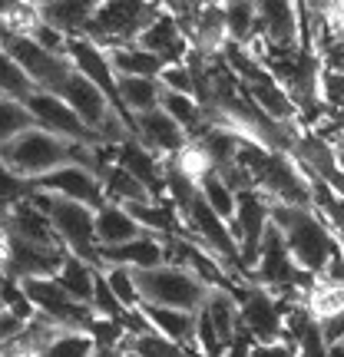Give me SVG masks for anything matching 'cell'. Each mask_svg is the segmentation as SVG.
Masks as SVG:
<instances>
[{"instance_id":"cell-1","label":"cell","mask_w":344,"mask_h":357,"mask_svg":"<svg viewBox=\"0 0 344 357\" xmlns=\"http://www.w3.org/2000/svg\"><path fill=\"white\" fill-rule=\"evenodd\" d=\"M268 218L285 235V245L292 252L294 265L308 271V275L321 278L324 265L338 252V242H334L331 231L324 229V222L311 208H292V205H271Z\"/></svg>"},{"instance_id":"cell-2","label":"cell","mask_w":344,"mask_h":357,"mask_svg":"<svg viewBox=\"0 0 344 357\" xmlns=\"http://www.w3.org/2000/svg\"><path fill=\"white\" fill-rule=\"evenodd\" d=\"M30 202L40 205L47 215H50V225L57 231L60 245L66 248V255L83 258L87 265L100 268V245H96V212L87 208V205L66 202V199H57V195H47V192H33Z\"/></svg>"},{"instance_id":"cell-3","label":"cell","mask_w":344,"mask_h":357,"mask_svg":"<svg viewBox=\"0 0 344 357\" xmlns=\"http://www.w3.org/2000/svg\"><path fill=\"white\" fill-rule=\"evenodd\" d=\"M133 278H136L140 301L153 307H172V311L195 314L209 294V284H202L182 265H169V261L159 268H149V271H133Z\"/></svg>"},{"instance_id":"cell-4","label":"cell","mask_w":344,"mask_h":357,"mask_svg":"<svg viewBox=\"0 0 344 357\" xmlns=\"http://www.w3.org/2000/svg\"><path fill=\"white\" fill-rule=\"evenodd\" d=\"M156 13H159V3H136V0H106V3H96L87 40H93L103 50L129 47L156 20Z\"/></svg>"},{"instance_id":"cell-5","label":"cell","mask_w":344,"mask_h":357,"mask_svg":"<svg viewBox=\"0 0 344 357\" xmlns=\"http://www.w3.org/2000/svg\"><path fill=\"white\" fill-rule=\"evenodd\" d=\"M20 291L27 294L30 307L37 311L40 318H47L50 324H57L60 331H73V334H89L93 328V307L80 305L73 301L70 294L57 284V278H33V281H24Z\"/></svg>"},{"instance_id":"cell-6","label":"cell","mask_w":344,"mask_h":357,"mask_svg":"<svg viewBox=\"0 0 344 357\" xmlns=\"http://www.w3.org/2000/svg\"><path fill=\"white\" fill-rule=\"evenodd\" d=\"M0 50L10 53V60L27 73L33 89H43V93H57V86L73 73V63L66 60V53L43 50L30 37H0Z\"/></svg>"},{"instance_id":"cell-7","label":"cell","mask_w":344,"mask_h":357,"mask_svg":"<svg viewBox=\"0 0 344 357\" xmlns=\"http://www.w3.org/2000/svg\"><path fill=\"white\" fill-rule=\"evenodd\" d=\"M292 305L301 301H281L271 291L248 284L239 298V314H242V328L252 334L255 344H271V341H285V314Z\"/></svg>"},{"instance_id":"cell-8","label":"cell","mask_w":344,"mask_h":357,"mask_svg":"<svg viewBox=\"0 0 344 357\" xmlns=\"http://www.w3.org/2000/svg\"><path fill=\"white\" fill-rule=\"evenodd\" d=\"M268 212H271V202L258 189H245L235 192V218H232V235L239 242V252H242V268L248 281H252V268L258 261V248H262V238H265L268 229Z\"/></svg>"},{"instance_id":"cell-9","label":"cell","mask_w":344,"mask_h":357,"mask_svg":"<svg viewBox=\"0 0 344 357\" xmlns=\"http://www.w3.org/2000/svg\"><path fill=\"white\" fill-rule=\"evenodd\" d=\"M24 106L30 109L37 129H47V132H53V136H60V139H66V142H73V146H89V149H100L103 146L100 136L89 132V129L80 123V116L73 113L60 96L43 93V89H33V93L24 100Z\"/></svg>"},{"instance_id":"cell-10","label":"cell","mask_w":344,"mask_h":357,"mask_svg":"<svg viewBox=\"0 0 344 357\" xmlns=\"http://www.w3.org/2000/svg\"><path fill=\"white\" fill-rule=\"evenodd\" d=\"M63 258H66L63 248H43V245L24 242V238L3 231V261L0 265L7 271V278L17 281V284L33 278H57Z\"/></svg>"},{"instance_id":"cell-11","label":"cell","mask_w":344,"mask_h":357,"mask_svg":"<svg viewBox=\"0 0 344 357\" xmlns=\"http://www.w3.org/2000/svg\"><path fill=\"white\" fill-rule=\"evenodd\" d=\"M252 47H265V50H285L294 53L301 50V17H298V3H258V40Z\"/></svg>"},{"instance_id":"cell-12","label":"cell","mask_w":344,"mask_h":357,"mask_svg":"<svg viewBox=\"0 0 344 357\" xmlns=\"http://www.w3.org/2000/svg\"><path fill=\"white\" fill-rule=\"evenodd\" d=\"M37 192H47V195H57V199H66V202H77V205H87L93 212H100L106 205V195H103V182L96 172H89L83 166H63L43 176L33 182Z\"/></svg>"},{"instance_id":"cell-13","label":"cell","mask_w":344,"mask_h":357,"mask_svg":"<svg viewBox=\"0 0 344 357\" xmlns=\"http://www.w3.org/2000/svg\"><path fill=\"white\" fill-rule=\"evenodd\" d=\"M113 162L126 169L129 176L153 195V202H169L166 199V159H159L156 153H149V149L140 146L136 139H126L123 146H116Z\"/></svg>"},{"instance_id":"cell-14","label":"cell","mask_w":344,"mask_h":357,"mask_svg":"<svg viewBox=\"0 0 344 357\" xmlns=\"http://www.w3.org/2000/svg\"><path fill=\"white\" fill-rule=\"evenodd\" d=\"M133 139L146 146L149 153H156L159 159H176L186 146H189V136L169 119L163 109H153V113H142L133 119Z\"/></svg>"},{"instance_id":"cell-15","label":"cell","mask_w":344,"mask_h":357,"mask_svg":"<svg viewBox=\"0 0 344 357\" xmlns=\"http://www.w3.org/2000/svg\"><path fill=\"white\" fill-rule=\"evenodd\" d=\"M136 47H142V50H149L153 56H159V60H163L166 66L186 63V56H189V50H192L189 40L182 37V30L176 26V20L169 17L166 3H159V13H156V20L140 33Z\"/></svg>"},{"instance_id":"cell-16","label":"cell","mask_w":344,"mask_h":357,"mask_svg":"<svg viewBox=\"0 0 344 357\" xmlns=\"http://www.w3.org/2000/svg\"><path fill=\"white\" fill-rule=\"evenodd\" d=\"M169 261L166 252V238H156V235H140L136 242H126L119 248H103L100 252V268L119 265L129 271H149Z\"/></svg>"},{"instance_id":"cell-17","label":"cell","mask_w":344,"mask_h":357,"mask_svg":"<svg viewBox=\"0 0 344 357\" xmlns=\"http://www.w3.org/2000/svg\"><path fill=\"white\" fill-rule=\"evenodd\" d=\"M40 24L53 26L66 40L87 37L89 20L96 13V0H53V3H37Z\"/></svg>"},{"instance_id":"cell-18","label":"cell","mask_w":344,"mask_h":357,"mask_svg":"<svg viewBox=\"0 0 344 357\" xmlns=\"http://www.w3.org/2000/svg\"><path fill=\"white\" fill-rule=\"evenodd\" d=\"M140 311L146 314L149 328L159 337H166L172 344L186 347L189 354H195V314L192 311H172V307H153V305H140Z\"/></svg>"},{"instance_id":"cell-19","label":"cell","mask_w":344,"mask_h":357,"mask_svg":"<svg viewBox=\"0 0 344 357\" xmlns=\"http://www.w3.org/2000/svg\"><path fill=\"white\" fill-rule=\"evenodd\" d=\"M140 235H146V231L136 225V218L129 215L123 205H103L100 212H96V245L103 248H119V245L126 242H136Z\"/></svg>"},{"instance_id":"cell-20","label":"cell","mask_w":344,"mask_h":357,"mask_svg":"<svg viewBox=\"0 0 344 357\" xmlns=\"http://www.w3.org/2000/svg\"><path fill=\"white\" fill-rule=\"evenodd\" d=\"M202 307H205V314H209V321H212V328H216L222 347H229L232 337H235V331L242 328L239 298H235L232 291H225V288H209Z\"/></svg>"},{"instance_id":"cell-21","label":"cell","mask_w":344,"mask_h":357,"mask_svg":"<svg viewBox=\"0 0 344 357\" xmlns=\"http://www.w3.org/2000/svg\"><path fill=\"white\" fill-rule=\"evenodd\" d=\"M106 60H110L116 77H142V79H159L163 66H166L159 56H153L149 50H142L136 43L106 50Z\"/></svg>"},{"instance_id":"cell-22","label":"cell","mask_w":344,"mask_h":357,"mask_svg":"<svg viewBox=\"0 0 344 357\" xmlns=\"http://www.w3.org/2000/svg\"><path fill=\"white\" fill-rule=\"evenodd\" d=\"M116 93H119V102L126 109L129 119H136L142 113H153L159 109V79H142V77H116Z\"/></svg>"},{"instance_id":"cell-23","label":"cell","mask_w":344,"mask_h":357,"mask_svg":"<svg viewBox=\"0 0 344 357\" xmlns=\"http://www.w3.org/2000/svg\"><path fill=\"white\" fill-rule=\"evenodd\" d=\"M103 195H106V202L110 205H140V202H153V195L142 189L136 178L129 176L123 166H116V162H110V166L103 169Z\"/></svg>"},{"instance_id":"cell-24","label":"cell","mask_w":344,"mask_h":357,"mask_svg":"<svg viewBox=\"0 0 344 357\" xmlns=\"http://www.w3.org/2000/svg\"><path fill=\"white\" fill-rule=\"evenodd\" d=\"M93 278H96V268L87 265L83 258H73V255H66L60 271H57V284H60L73 301H80V305H87V307H89V301H93Z\"/></svg>"},{"instance_id":"cell-25","label":"cell","mask_w":344,"mask_h":357,"mask_svg":"<svg viewBox=\"0 0 344 357\" xmlns=\"http://www.w3.org/2000/svg\"><path fill=\"white\" fill-rule=\"evenodd\" d=\"M225 33L235 47H252L258 40V3H222Z\"/></svg>"},{"instance_id":"cell-26","label":"cell","mask_w":344,"mask_h":357,"mask_svg":"<svg viewBox=\"0 0 344 357\" xmlns=\"http://www.w3.org/2000/svg\"><path fill=\"white\" fill-rule=\"evenodd\" d=\"M195 185H199L202 202L209 205L225 225H232V218H235V192L225 185V178L218 176L216 169H209V172H202V176L195 178Z\"/></svg>"},{"instance_id":"cell-27","label":"cell","mask_w":344,"mask_h":357,"mask_svg":"<svg viewBox=\"0 0 344 357\" xmlns=\"http://www.w3.org/2000/svg\"><path fill=\"white\" fill-rule=\"evenodd\" d=\"M33 116L20 100H10V96H0V153L10 146L17 136H24L27 129H33Z\"/></svg>"},{"instance_id":"cell-28","label":"cell","mask_w":344,"mask_h":357,"mask_svg":"<svg viewBox=\"0 0 344 357\" xmlns=\"http://www.w3.org/2000/svg\"><path fill=\"white\" fill-rule=\"evenodd\" d=\"M33 93V83L27 79V73L10 60V53L0 50V96H10V100L24 102Z\"/></svg>"},{"instance_id":"cell-29","label":"cell","mask_w":344,"mask_h":357,"mask_svg":"<svg viewBox=\"0 0 344 357\" xmlns=\"http://www.w3.org/2000/svg\"><path fill=\"white\" fill-rule=\"evenodd\" d=\"M103 275H106V284H110V291L116 294V301L126 307V311H136V307L142 305L140 291H136V278H133L129 268L110 265V268H103Z\"/></svg>"},{"instance_id":"cell-30","label":"cell","mask_w":344,"mask_h":357,"mask_svg":"<svg viewBox=\"0 0 344 357\" xmlns=\"http://www.w3.org/2000/svg\"><path fill=\"white\" fill-rule=\"evenodd\" d=\"M126 347L136 357H195V354H189L186 347H179V344H172V341H166V337H159L156 331L140 334V337H129Z\"/></svg>"},{"instance_id":"cell-31","label":"cell","mask_w":344,"mask_h":357,"mask_svg":"<svg viewBox=\"0 0 344 357\" xmlns=\"http://www.w3.org/2000/svg\"><path fill=\"white\" fill-rule=\"evenodd\" d=\"M93 314L96 318H106V321H123L126 314V307L116 301V294L110 291V284H106V275H103V268H96V278H93Z\"/></svg>"},{"instance_id":"cell-32","label":"cell","mask_w":344,"mask_h":357,"mask_svg":"<svg viewBox=\"0 0 344 357\" xmlns=\"http://www.w3.org/2000/svg\"><path fill=\"white\" fill-rule=\"evenodd\" d=\"M33 192H37V185H33L30 178L13 176L10 169L0 166V212H7V208H13V205L27 202Z\"/></svg>"},{"instance_id":"cell-33","label":"cell","mask_w":344,"mask_h":357,"mask_svg":"<svg viewBox=\"0 0 344 357\" xmlns=\"http://www.w3.org/2000/svg\"><path fill=\"white\" fill-rule=\"evenodd\" d=\"M159 86L169 89V93H179V96H192V100H195V83H192V73H189V66L186 63L163 66Z\"/></svg>"},{"instance_id":"cell-34","label":"cell","mask_w":344,"mask_h":357,"mask_svg":"<svg viewBox=\"0 0 344 357\" xmlns=\"http://www.w3.org/2000/svg\"><path fill=\"white\" fill-rule=\"evenodd\" d=\"M24 328H27V318H20V314L10 311V307H3V311H0V351L7 344H13V341L24 334Z\"/></svg>"},{"instance_id":"cell-35","label":"cell","mask_w":344,"mask_h":357,"mask_svg":"<svg viewBox=\"0 0 344 357\" xmlns=\"http://www.w3.org/2000/svg\"><path fill=\"white\" fill-rule=\"evenodd\" d=\"M318 328H321V337H324V344L328 347L344 344V311H338V314H331V318L318 321Z\"/></svg>"},{"instance_id":"cell-36","label":"cell","mask_w":344,"mask_h":357,"mask_svg":"<svg viewBox=\"0 0 344 357\" xmlns=\"http://www.w3.org/2000/svg\"><path fill=\"white\" fill-rule=\"evenodd\" d=\"M338 242V238H334ZM321 284H331V288H344V255H341V248L331 255V261L324 265V271H321Z\"/></svg>"},{"instance_id":"cell-37","label":"cell","mask_w":344,"mask_h":357,"mask_svg":"<svg viewBox=\"0 0 344 357\" xmlns=\"http://www.w3.org/2000/svg\"><path fill=\"white\" fill-rule=\"evenodd\" d=\"M248 357H298V351L288 341H271V344H252Z\"/></svg>"},{"instance_id":"cell-38","label":"cell","mask_w":344,"mask_h":357,"mask_svg":"<svg viewBox=\"0 0 344 357\" xmlns=\"http://www.w3.org/2000/svg\"><path fill=\"white\" fill-rule=\"evenodd\" d=\"M321 66H324V73H331V77H344V43L331 47V50L321 56Z\"/></svg>"},{"instance_id":"cell-39","label":"cell","mask_w":344,"mask_h":357,"mask_svg":"<svg viewBox=\"0 0 344 357\" xmlns=\"http://www.w3.org/2000/svg\"><path fill=\"white\" fill-rule=\"evenodd\" d=\"M334 159H338V172H344V149H334Z\"/></svg>"},{"instance_id":"cell-40","label":"cell","mask_w":344,"mask_h":357,"mask_svg":"<svg viewBox=\"0 0 344 357\" xmlns=\"http://www.w3.org/2000/svg\"><path fill=\"white\" fill-rule=\"evenodd\" d=\"M334 116H338V119H341V123H344V102H341V106H338V109H334Z\"/></svg>"},{"instance_id":"cell-41","label":"cell","mask_w":344,"mask_h":357,"mask_svg":"<svg viewBox=\"0 0 344 357\" xmlns=\"http://www.w3.org/2000/svg\"><path fill=\"white\" fill-rule=\"evenodd\" d=\"M338 238V248H341V255H344V235H334Z\"/></svg>"},{"instance_id":"cell-42","label":"cell","mask_w":344,"mask_h":357,"mask_svg":"<svg viewBox=\"0 0 344 357\" xmlns=\"http://www.w3.org/2000/svg\"><path fill=\"white\" fill-rule=\"evenodd\" d=\"M119 357H136V354H133V351H129V347H126V351H123V354H119Z\"/></svg>"},{"instance_id":"cell-43","label":"cell","mask_w":344,"mask_h":357,"mask_svg":"<svg viewBox=\"0 0 344 357\" xmlns=\"http://www.w3.org/2000/svg\"><path fill=\"white\" fill-rule=\"evenodd\" d=\"M0 357H3V354H0Z\"/></svg>"}]
</instances>
